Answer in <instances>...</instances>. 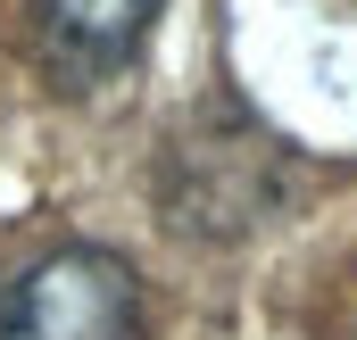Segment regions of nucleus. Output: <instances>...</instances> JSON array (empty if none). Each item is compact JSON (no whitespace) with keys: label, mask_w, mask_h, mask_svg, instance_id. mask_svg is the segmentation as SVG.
Returning <instances> with one entry per match:
<instances>
[{"label":"nucleus","mask_w":357,"mask_h":340,"mask_svg":"<svg viewBox=\"0 0 357 340\" xmlns=\"http://www.w3.org/2000/svg\"><path fill=\"white\" fill-rule=\"evenodd\" d=\"M0 340H142V282L116 249H42L0 282Z\"/></svg>","instance_id":"1"},{"label":"nucleus","mask_w":357,"mask_h":340,"mask_svg":"<svg viewBox=\"0 0 357 340\" xmlns=\"http://www.w3.org/2000/svg\"><path fill=\"white\" fill-rule=\"evenodd\" d=\"M158 8L167 0H33V59L59 91H100L150 50Z\"/></svg>","instance_id":"2"}]
</instances>
